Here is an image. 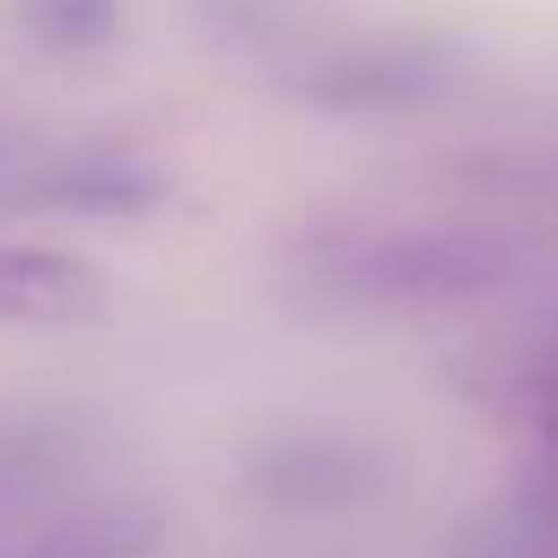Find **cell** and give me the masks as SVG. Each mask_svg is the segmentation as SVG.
Instances as JSON below:
<instances>
[{"mask_svg": "<svg viewBox=\"0 0 558 558\" xmlns=\"http://www.w3.org/2000/svg\"><path fill=\"white\" fill-rule=\"evenodd\" d=\"M169 198V174L150 157L121 145H78L61 157L31 162L19 181H7V205L19 210H54V217H150Z\"/></svg>", "mask_w": 558, "mask_h": 558, "instance_id": "obj_3", "label": "cell"}, {"mask_svg": "<svg viewBox=\"0 0 558 558\" xmlns=\"http://www.w3.org/2000/svg\"><path fill=\"white\" fill-rule=\"evenodd\" d=\"M109 306V282L85 258L49 253V246H0V318L37 330L97 325Z\"/></svg>", "mask_w": 558, "mask_h": 558, "instance_id": "obj_5", "label": "cell"}, {"mask_svg": "<svg viewBox=\"0 0 558 558\" xmlns=\"http://www.w3.org/2000/svg\"><path fill=\"white\" fill-rule=\"evenodd\" d=\"M253 486L294 510L361 505V498L385 493V450L349 433H294V438H277L270 450H258Z\"/></svg>", "mask_w": 558, "mask_h": 558, "instance_id": "obj_4", "label": "cell"}, {"mask_svg": "<svg viewBox=\"0 0 558 558\" xmlns=\"http://www.w3.org/2000/svg\"><path fill=\"white\" fill-rule=\"evenodd\" d=\"M529 270V241L481 222L385 229L318 258V282L361 306H462L505 294Z\"/></svg>", "mask_w": 558, "mask_h": 558, "instance_id": "obj_1", "label": "cell"}, {"mask_svg": "<svg viewBox=\"0 0 558 558\" xmlns=\"http://www.w3.org/2000/svg\"><path fill=\"white\" fill-rule=\"evenodd\" d=\"M162 534H169V522H162L157 505H145V498H102V505L43 522V534H31L25 546H13L0 558H157Z\"/></svg>", "mask_w": 558, "mask_h": 558, "instance_id": "obj_6", "label": "cell"}, {"mask_svg": "<svg viewBox=\"0 0 558 558\" xmlns=\"http://www.w3.org/2000/svg\"><path fill=\"white\" fill-rule=\"evenodd\" d=\"M510 397L522 409H534V421L546 426V438H558V313L529 337V349L510 366Z\"/></svg>", "mask_w": 558, "mask_h": 558, "instance_id": "obj_8", "label": "cell"}, {"mask_svg": "<svg viewBox=\"0 0 558 558\" xmlns=\"http://www.w3.org/2000/svg\"><path fill=\"white\" fill-rule=\"evenodd\" d=\"M126 0H13V31L43 54H97L121 37Z\"/></svg>", "mask_w": 558, "mask_h": 558, "instance_id": "obj_7", "label": "cell"}, {"mask_svg": "<svg viewBox=\"0 0 558 558\" xmlns=\"http://www.w3.org/2000/svg\"><path fill=\"white\" fill-rule=\"evenodd\" d=\"M469 78V49L445 31H361L294 49L282 90L318 114H402L450 97Z\"/></svg>", "mask_w": 558, "mask_h": 558, "instance_id": "obj_2", "label": "cell"}]
</instances>
